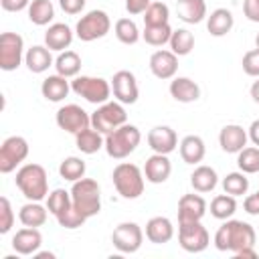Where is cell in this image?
Instances as JSON below:
<instances>
[{
	"mask_svg": "<svg viewBox=\"0 0 259 259\" xmlns=\"http://www.w3.org/2000/svg\"><path fill=\"white\" fill-rule=\"evenodd\" d=\"M251 97L255 103H259V79L253 81V85H251Z\"/></svg>",
	"mask_w": 259,
	"mask_h": 259,
	"instance_id": "cell-53",
	"label": "cell"
},
{
	"mask_svg": "<svg viewBox=\"0 0 259 259\" xmlns=\"http://www.w3.org/2000/svg\"><path fill=\"white\" fill-rule=\"evenodd\" d=\"M178 18L186 24H198L206 18V2L204 0H178L176 2Z\"/></svg>",
	"mask_w": 259,
	"mask_h": 259,
	"instance_id": "cell-25",
	"label": "cell"
},
{
	"mask_svg": "<svg viewBox=\"0 0 259 259\" xmlns=\"http://www.w3.org/2000/svg\"><path fill=\"white\" fill-rule=\"evenodd\" d=\"M170 8L164 2H152L144 12V26H156V24H168Z\"/></svg>",
	"mask_w": 259,
	"mask_h": 259,
	"instance_id": "cell-40",
	"label": "cell"
},
{
	"mask_svg": "<svg viewBox=\"0 0 259 259\" xmlns=\"http://www.w3.org/2000/svg\"><path fill=\"white\" fill-rule=\"evenodd\" d=\"M253 245H255V229L243 221L227 219L214 235V247L219 251L237 253V251H241L245 247H253Z\"/></svg>",
	"mask_w": 259,
	"mask_h": 259,
	"instance_id": "cell-1",
	"label": "cell"
},
{
	"mask_svg": "<svg viewBox=\"0 0 259 259\" xmlns=\"http://www.w3.org/2000/svg\"><path fill=\"white\" fill-rule=\"evenodd\" d=\"M144 233L138 223H119L111 233V243L119 253H136L142 247Z\"/></svg>",
	"mask_w": 259,
	"mask_h": 259,
	"instance_id": "cell-12",
	"label": "cell"
},
{
	"mask_svg": "<svg viewBox=\"0 0 259 259\" xmlns=\"http://www.w3.org/2000/svg\"><path fill=\"white\" fill-rule=\"evenodd\" d=\"M243 12L251 22H259V0H245Z\"/></svg>",
	"mask_w": 259,
	"mask_h": 259,
	"instance_id": "cell-48",
	"label": "cell"
},
{
	"mask_svg": "<svg viewBox=\"0 0 259 259\" xmlns=\"http://www.w3.org/2000/svg\"><path fill=\"white\" fill-rule=\"evenodd\" d=\"M223 190L231 196H243L249 190V178L245 172H231L223 178Z\"/></svg>",
	"mask_w": 259,
	"mask_h": 259,
	"instance_id": "cell-38",
	"label": "cell"
},
{
	"mask_svg": "<svg viewBox=\"0 0 259 259\" xmlns=\"http://www.w3.org/2000/svg\"><path fill=\"white\" fill-rule=\"evenodd\" d=\"M85 162L81 160V158H77V156H69V158H65L63 162H61V166H59V174H61V178H65V180H69V182H75V180H79V178H83L85 176Z\"/></svg>",
	"mask_w": 259,
	"mask_h": 259,
	"instance_id": "cell-37",
	"label": "cell"
},
{
	"mask_svg": "<svg viewBox=\"0 0 259 259\" xmlns=\"http://www.w3.org/2000/svg\"><path fill=\"white\" fill-rule=\"evenodd\" d=\"M257 194H259V190H257Z\"/></svg>",
	"mask_w": 259,
	"mask_h": 259,
	"instance_id": "cell-56",
	"label": "cell"
},
{
	"mask_svg": "<svg viewBox=\"0 0 259 259\" xmlns=\"http://www.w3.org/2000/svg\"><path fill=\"white\" fill-rule=\"evenodd\" d=\"M14 182L26 200L40 202L45 196H49V178H47V170L40 164H24L16 172Z\"/></svg>",
	"mask_w": 259,
	"mask_h": 259,
	"instance_id": "cell-2",
	"label": "cell"
},
{
	"mask_svg": "<svg viewBox=\"0 0 259 259\" xmlns=\"http://www.w3.org/2000/svg\"><path fill=\"white\" fill-rule=\"evenodd\" d=\"M55 16V6L51 0H32L28 6V18L36 26H45L53 20Z\"/></svg>",
	"mask_w": 259,
	"mask_h": 259,
	"instance_id": "cell-33",
	"label": "cell"
},
{
	"mask_svg": "<svg viewBox=\"0 0 259 259\" xmlns=\"http://www.w3.org/2000/svg\"><path fill=\"white\" fill-rule=\"evenodd\" d=\"M55 69L59 75L63 77H77L79 71H81V57L75 53V51H63L57 61H55Z\"/></svg>",
	"mask_w": 259,
	"mask_h": 259,
	"instance_id": "cell-32",
	"label": "cell"
},
{
	"mask_svg": "<svg viewBox=\"0 0 259 259\" xmlns=\"http://www.w3.org/2000/svg\"><path fill=\"white\" fill-rule=\"evenodd\" d=\"M69 91H71V83L67 81V77H63V75H49L45 81H42V85H40V93H42V97L47 99V101H53V103H57V101H63L67 95H69Z\"/></svg>",
	"mask_w": 259,
	"mask_h": 259,
	"instance_id": "cell-23",
	"label": "cell"
},
{
	"mask_svg": "<svg viewBox=\"0 0 259 259\" xmlns=\"http://www.w3.org/2000/svg\"><path fill=\"white\" fill-rule=\"evenodd\" d=\"M146 237H148L150 243H156V245L168 243L174 237V227H172L170 219H166V217H152L146 223Z\"/></svg>",
	"mask_w": 259,
	"mask_h": 259,
	"instance_id": "cell-24",
	"label": "cell"
},
{
	"mask_svg": "<svg viewBox=\"0 0 259 259\" xmlns=\"http://www.w3.org/2000/svg\"><path fill=\"white\" fill-rule=\"evenodd\" d=\"M71 204H73L71 192H67V190H63V188H55V190L47 196V208H49V212L55 214V217L61 214L63 210H67Z\"/></svg>",
	"mask_w": 259,
	"mask_h": 259,
	"instance_id": "cell-42",
	"label": "cell"
},
{
	"mask_svg": "<svg viewBox=\"0 0 259 259\" xmlns=\"http://www.w3.org/2000/svg\"><path fill=\"white\" fill-rule=\"evenodd\" d=\"M243 71L249 77H259V49H251L243 55Z\"/></svg>",
	"mask_w": 259,
	"mask_h": 259,
	"instance_id": "cell-45",
	"label": "cell"
},
{
	"mask_svg": "<svg viewBox=\"0 0 259 259\" xmlns=\"http://www.w3.org/2000/svg\"><path fill=\"white\" fill-rule=\"evenodd\" d=\"M204 152H206V148H204V142H202L200 136H186V138H182V142H180V158L186 164L202 162Z\"/></svg>",
	"mask_w": 259,
	"mask_h": 259,
	"instance_id": "cell-28",
	"label": "cell"
},
{
	"mask_svg": "<svg viewBox=\"0 0 259 259\" xmlns=\"http://www.w3.org/2000/svg\"><path fill=\"white\" fill-rule=\"evenodd\" d=\"M170 95L180 103H192L200 97V87L190 77H174L170 81Z\"/></svg>",
	"mask_w": 259,
	"mask_h": 259,
	"instance_id": "cell-22",
	"label": "cell"
},
{
	"mask_svg": "<svg viewBox=\"0 0 259 259\" xmlns=\"http://www.w3.org/2000/svg\"><path fill=\"white\" fill-rule=\"evenodd\" d=\"M123 123H127V113L123 109V103L119 101H105L91 113V127H95L103 136L117 130Z\"/></svg>",
	"mask_w": 259,
	"mask_h": 259,
	"instance_id": "cell-7",
	"label": "cell"
},
{
	"mask_svg": "<svg viewBox=\"0 0 259 259\" xmlns=\"http://www.w3.org/2000/svg\"><path fill=\"white\" fill-rule=\"evenodd\" d=\"M247 140H249L247 132L237 123L225 125L219 134V144H221L223 152H227V154H239L247 146Z\"/></svg>",
	"mask_w": 259,
	"mask_h": 259,
	"instance_id": "cell-20",
	"label": "cell"
},
{
	"mask_svg": "<svg viewBox=\"0 0 259 259\" xmlns=\"http://www.w3.org/2000/svg\"><path fill=\"white\" fill-rule=\"evenodd\" d=\"M24 59V40L18 32H2L0 34V69L14 71L20 67Z\"/></svg>",
	"mask_w": 259,
	"mask_h": 259,
	"instance_id": "cell-10",
	"label": "cell"
},
{
	"mask_svg": "<svg viewBox=\"0 0 259 259\" xmlns=\"http://www.w3.org/2000/svg\"><path fill=\"white\" fill-rule=\"evenodd\" d=\"M206 212V202L200 194H184L178 200V223L200 221Z\"/></svg>",
	"mask_w": 259,
	"mask_h": 259,
	"instance_id": "cell-17",
	"label": "cell"
},
{
	"mask_svg": "<svg viewBox=\"0 0 259 259\" xmlns=\"http://www.w3.org/2000/svg\"><path fill=\"white\" fill-rule=\"evenodd\" d=\"M24 63L28 67L30 73H45L51 65H53V57H51V49L42 47V45H34L26 51L24 55Z\"/></svg>",
	"mask_w": 259,
	"mask_h": 259,
	"instance_id": "cell-27",
	"label": "cell"
},
{
	"mask_svg": "<svg viewBox=\"0 0 259 259\" xmlns=\"http://www.w3.org/2000/svg\"><path fill=\"white\" fill-rule=\"evenodd\" d=\"M32 0H0V6L6 10V12H20L24 8L30 6Z\"/></svg>",
	"mask_w": 259,
	"mask_h": 259,
	"instance_id": "cell-47",
	"label": "cell"
},
{
	"mask_svg": "<svg viewBox=\"0 0 259 259\" xmlns=\"http://www.w3.org/2000/svg\"><path fill=\"white\" fill-rule=\"evenodd\" d=\"M172 164L168 160V154H152L144 164V176L152 184H162L170 178Z\"/></svg>",
	"mask_w": 259,
	"mask_h": 259,
	"instance_id": "cell-16",
	"label": "cell"
},
{
	"mask_svg": "<svg viewBox=\"0 0 259 259\" xmlns=\"http://www.w3.org/2000/svg\"><path fill=\"white\" fill-rule=\"evenodd\" d=\"M47 212H49V208H45L40 202L28 200L26 204L20 206L18 219L24 227H42L47 223Z\"/></svg>",
	"mask_w": 259,
	"mask_h": 259,
	"instance_id": "cell-29",
	"label": "cell"
},
{
	"mask_svg": "<svg viewBox=\"0 0 259 259\" xmlns=\"http://www.w3.org/2000/svg\"><path fill=\"white\" fill-rule=\"evenodd\" d=\"M71 42H73V30L65 22H55L45 32V47H49L51 51L63 53L65 49L71 47Z\"/></svg>",
	"mask_w": 259,
	"mask_h": 259,
	"instance_id": "cell-21",
	"label": "cell"
},
{
	"mask_svg": "<svg viewBox=\"0 0 259 259\" xmlns=\"http://www.w3.org/2000/svg\"><path fill=\"white\" fill-rule=\"evenodd\" d=\"M235 210H237V200H235V196H231L227 192L225 194H217L210 200V214L214 219H219V221L231 219L235 214Z\"/></svg>",
	"mask_w": 259,
	"mask_h": 259,
	"instance_id": "cell-34",
	"label": "cell"
},
{
	"mask_svg": "<svg viewBox=\"0 0 259 259\" xmlns=\"http://www.w3.org/2000/svg\"><path fill=\"white\" fill-rule=\"evenodd\" d=\"M178 243L188 253H200L208 247L210 237H208V231L200 225V221L178 223Z\"/></svg>",
	"mask_w": 259,
	"mask_h": 259,
	"instance_id": "cell-11",
	"label": "cell"
},
{
	"mask_svg": "<svg viewBox=\"0 0 259 259\" xmlns=\"http://www.w3.org/2000/svg\"><path fill=\"white\" fill-rule=\"evenodd\" d=\"M148 146L156 154H170L178 146V136L170 125H156L148 132Z\"/></svg>",
	"mask_w": 259,
	"mask_h": 259,
	"instance_id": "cell-15",
	"label": "cell"
},
{
	"mask_svg": "<svg viewBox=\"0 0 259 259\" xmlns=\"http://www.w3.org/2000/svg\"><path fill=\"white\" fill-rule=\"evenodd\" d=\"M111 91H113V97L123 103V105H132L138 101L140 97V89H138V81L134 77L132 71H117L111 79Z\"/></svg>",
	"mask_w": 259,
	"mask_h": 259,
	"instance_id": "cell-14",
	"label": "cell"
},
{
	"mask_svg": "<svg viewBox=\"0 0 259 259\" xmlns=\"http://www.w3.org/2000/svg\"><path fill=\"white\" fill-rule=\"evenodd\" d=\"M150 71L158 79H172L178 71V55L172 51H156L150 57Z\"/></svg>",
	"mask_w": 259,
	"mask_h": 259,
	"instance_id": "cell-19",
	"label": "cell"
},
{
	"mask_svg": "<svg viewBox=\"0 0 259 259\" xmlns=\"http://www.w3.org/2000/svg\"><path fill=\"white\" fill-rule=\"evenodd\" d=\"M34 257L36 259H55V253H49V251H42V253H34Z\"/></svg>",
	"mask_w": 259,
	"mask_h": 259,
	"instance_id": "cell-54",
	"label": "cell"
},
{
	"mask_svg": "<svg viewBox=\"0 0 259 259\" xmlns=\"http://www.w3.org/2000/svg\"><path fill=\"white\" fill-rule=\"evenodd\" d=\"M71 89L73 93H77L79 97H83L93 105H101L109 101V95H111V83L105 81L103 77H91V75L75 77L71 81Z\"/></svg>",
	"mask_w": 259,
	"mask_h": 259,
	"instance_id": "cell-6",
	"label": "cell"
},
{
	"mask_svg": "<svg viewBox=\"0 0 259 259\" xmlns=\"http://www.w3.org/2000/svg\"><path fill=\"white\" fill-rule=\"evenodd\" d=\"M247 136H249V140H251L255 146H259V119H255V121L249 125Z\"/></svg>",
	"mask_w": 259,
	"mask_h": 259,
	"instance_id": "cell-51",
	"label": "cell"
},
{
	"mask_svg": "<svg viewBox=\"0 0 259 259\" xmlns=\"http://www.w3.org/2000/svg\"><path fill=\"white\" fill-rule=\"evenodd\" d=\"M113 186L117 190L119 196L127 198V200H134L138 196H142L144 192V172L132 164V162H121L113 168Z\"/></svg>",
	"mask_w": 259,
	"mask_h": 259,
	"instance_id": "cell-5",
	"label": "cell"
},
{
	"mask_svg": "<svg viewBox=\"0 0 259 259\" xmlns=\"http://www.w3.org/2000/svg\"><path fill=\"white\" fill-rule=\"evenodd\" d=\"M194 49V34L186 28H178V30H172V36H170V51L178 57H184L188 55L190 51Z\"/></svg>",
	"mask_w": 259,
	"mask_h": 259,
	"instance_id": "cell-35",
	"label": "cell"
},
{
	"mask_svg": "<svg viewBox=\"0 0 259 259\" xmlns=\"http://www.w3.org/2000/svg\"><path fill=\"white\" fill-rule=\"evenodd\" d=\"M57 125L61 130L77 136L79 132H83L85 127L91 125V115L83 107H79L75 103H69V105H63L57 111Z\"/></svg>",
	"mask_w": 259,
	"mask_h": 259,
	"instance_id": "cell-13",
	"label": "cell"
},
{
	"mask_svg": "<svg viewBox=\"0 0 259 259\" xmlns=\"http://www.w3.org/2000/svg\"><path fill=\"white\" fill-rule=\"evenodd\" d=\"M75 144L83 154H95L105 146V138L95 127H85L75 136Z\"/></svg>",
	"mask_w": 259,
	"mask_h": 259,
	"instance_id": "cell-30",
	"label": "cell"
},
{
	"mask_svg": "<svg viewBox=\"0 0 259 259\" xmlns=\"http://www.w3.org/2000/svg\"><path fill=\"white\" fill-rule=\"evenodd\" d=\"M235 257H237V259H245V257H251V259H255V257H257V251H255L253 247H245V249L237 251V253H235Z\"/></svg>",
	"mask_w": 259,
	"mask_h": 259,
	"instance_id": "cell-52",
	"label": "cell"
},
{
	"mask_svg": "<svg viewBox=\"0 0 259 259\" xmlns=\"http://www.w3.org/2000/svg\"><path fill=\"white\" fill-rule=\"evenodd\" d=\"M14 225V210L6 196L0 198V233L6 235Z\"/></svg>",
	"mask_w": 259,
	"mask_h": 259,
	"instance_id": "cell-44",
	"label": "cell"
},
{
	"mask_svg": "<svg viewBox=\"0 0 259 259\" xmlns=\"http://www.w3.org/2000/svg\"><path fill=\"white\" fill-rule=\"evenodd\" d=\"M85 2L87 0H59V6L67 14H79L85 8Z\"/></svg>",
	"mask_w": 259,
	"mask_h": 259,
	"instance_id": "cell-46",
	"label": "cell"
},
{
	"mask_svg": "<svg viewBox=\"0 0 259 259\" xmlns=\"http://www.w3.org/2000/svg\"><path fill=\"white\" fill-rule=\"evenodd\" d=\"M233 24H235L233 12L227 8H217L206 16V28L212 36H225L227 32H231Z\"/></svg>",
	"mask_w": 259,
	"mask_h": 259,
	"instance_id": "cell-26",
	"label": "cell"
},
{
	"mask_svg": "<svg viewBox=\"0 0 259 259\" xmlns=\"http://www.w3.org/2000/svg\"><path fill=\"white\" fill-rule=\"evenodd\" d=\"M140 140H142L140 130L132 123H123V125H119L117 130H113L105 136V146L103 148H105L109 158L123 160L140 146Z\"/></svg>",
	"mask_w": 259,
	"mask_h": 259,
	"instance_id": "cell-4",
	"label": "cell"
},
{
	"mask_svg": "<svg viewBox=\"0 0 259 259\" xmlns=\"http://www.w3.org/2000/svg\"><path fill=\"white\" fill-rule=\"evenodd\" d=\"M217 182H219V176H217L214 168H210V166H198L190 174V184L196 192H210V190H214Z\"/></svg>",
	"mask_w": 259,
	"mask_h": 259,
	"instance_id": "cell-31",
	"label": "cell"
},
{
	"mask_svg": "<svg viewBox=\"0 0 259 259\" xmlns=\"http://www.w3.org/2000/svg\"><path fill=\"white\" fill-rule=\"evenodd\" d=\"M28 156V142L22 136H10L0 146V172L10 174Z\"/></svg>",
	"mask_w": 259,
	"mask_h": 259,
	"instance_id": "cell-9",
	"label": "cell"
},
{
	"mask_svg": "<svg viewBox=\"0 0 259 259\" xmlns=\"http://www.w3.org/2000/svg\"><path fill=\"white\" fill-rule=\"evenodd\" d=\"M57 221H59V225H61L63 229H79V227L87 221V217L81 214V212L71 204L67 210H63L61 214H57Z\"/></svg>",
	"mask_w": 259,
	"mask_h": 259,
	"instance_id": "cell-43",
	"label": "cell"
},
{
	"mask_svg": "<svg viewBox=\"0 0 259 259\" xmlns=\"http://www.w3.org/2000/svg\"><path fill=\"white\" fill-rule=\"evenodd\" d=\"M144 40L152 47H162L166 42H170V36H172V28L170 24H156V26H144V32H142Z\"/></svg>",
	"mask_w": 259,
	"mask_h": 259,
	"instance_id": "cell-39",
	"label": "cell"
},
{
	"mask_svg": "<svg viewBox=\"0 0 259 259\" xmlns=\"http://www.w3.org/2000/svg\"><path fill=\"white\" fill-rule=\"evenodd\" d=\"M255 45H257V49H259V32H257V36H255Z\"/></svg>",
	"mask_w": 259,
	"mask_h": 259,
	"instance_id": "cell-55",
	"label": "cell"
},
{
	"mask_svg": "<svg viewBox=\"0 0 259 259\" xmlns=\"http://www.w3.org/2000/svg\"><path fill=\"white\" fill-rule=\"evenodd\" d=\"M71 200H73V206L85 214L87 219L99 214L101 210V188L97 184V180L93 178H79L73 182V188H71Z\"/></svg>",
	"mask_w": 259,
	"mask_h": 259,
	"instance_id": "cell-3",
	"label": "cell"
},
{
	"mask_svg": "<svg viewBox=\"0 0 259 259\" xmlns=\"http://www.w3.org/2000/svg\"><path fill=\"white\" fill-rule=\"evenodd\" d=\"M243 208H245L247 214L257 217V214H259V194H257V192H255V194H249V196L245 198V202H243Z\"/></svg>",
	"mask_w": 259,
	"mask_h": 259,
	"instance_id": "cell-50",
	"label": "cell"
},
{
	"mask_svg": "<svg viewBox=\"0 0 259 259\" xmlns=\"http://www.w3.org/2000/svg\"><path fill=\"white\" fill-rule=\"evenodd\" d=\"M237 166H239V170L245 172V174H255V172H259V148H255V146L243 148V150L239 152Z\"/></svg>",
	"mask_w": 259,
	"mask_h": 259,
	"instance_id": "cell-41",
	"label": "cell"
},
{
	"mask_svg": "<svg viewBox=\"0 0 259 259\" xmlns=\"http://www.w3.org/2000/svg\"><path fill=\"white\" fill-rule=\"evenodd\" d=\"M115 36L123 45H136L140 40V28L132 18H119L115 22Z\"/></svg>",
	"mask_w": 259,
	"mask_h": 259,
	"instance_id": "cell-36",
	"label": "cell"
},
{
	"mask_svg": "<svg viewBox=\"0 0 259 259\" xmlns=\"http://www.w3.org/2000/svg\"><path fill=\"white\" fill-rule=\"evenodd\" d=\"M152 0H125V10L130 14H144Z\"/></svg>",
	"mask_w": 259,
	"mask_h": 259,
	"instance_id": "cell-49",
	"label": "cell"
},
{
	"mask_svg": "<svg viewBox=\"0 0 259 259\" xmlns=\"http://www.w3.org/2000/svg\"><path fill=\"white\" fill-rule=\"evenodd\" d=\"M42 245V235L36 227H24L12 237V249L18 255H34Z\"/></svg>",
	"mask_w": 259,
	"mask_h": 259,
	"instance_id": "cell-18",
	"label": "cell"
},
{
	"mask_svg": "<svg viewBox=\"0 0 259 259\" xmlns=\"http://www.w3.org/2000/svg\"><path fill=\"white\" fill-rule=\"evenodd\" d=\"M111 28V20L107 16L105 10H91L85 16L79 18L77 26H75V34L79 36V40L83 42H91L97 38H103Z\"/></svg>",
	"mask_w": 259,
	"mask_h": 259,
	"instance_id": "cell-8",
	"label": "cell"
}]
</instances>
